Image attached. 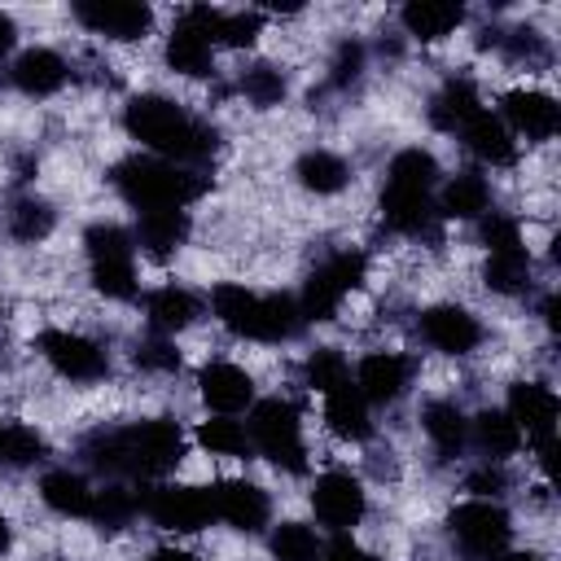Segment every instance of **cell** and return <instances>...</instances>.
I'll return each mask as SVG.
<instances>
[{
	"instance_id": "4316f807",
	"label": "cell",
	"mask_w": 561,
	"mask_h": 561,
	"mask_svg": "<svg viewBox=\"0 0 561 561\" xmlns=\"http://www.w3.org/2000/svg\"><path fill=\"white\" fill-rule=\"evenodd\" d=\"M478 110H482L478 88H473L469 79H447L443 92H438L434 105H430V118H434V127H443V131H460Z\"/></svg>"
},
{
	"instance_id": "ba28073f",
	"label": "cell",
	"mask_w": 561,
	"mask_h": 561,
	"mask_svg": "<svg viewBox=\"0 0 561 561\" xmlns=\"http://www.w3.org/2000/svg\"><path fill=\"white\" fill-rule=\"evenodd\" d=\"M447 526H451L456 543L465 548V557H473V561H495L500 552H508L513 526H508V513L491 500H469V504L451 508Z\"/></svg>"
},
{
	"instance_id": "d590c367",
	"label": "cell",
	"mask_w": 561,
	"mask_h": 561,
	"mask_svg": "<svg viewBox=\"0 0 561 561\" xmlns=\"http://www.w3.org/2000/svg\"><path fill=\"white\" fill-rule=\"evenodd\" d=\"M272 557L276 561H320V543H316V530L302 526V522H280L276 535H272Z\"/></svg>"
},
{
	"instance_id": "e575fe53",
	"label": "cell",
	"mask_w": 561,
	"mask_h": 561,
	"mask_svg": "<svg viewBox=\"0 0 561 561\" xmlns=\"http://www.w3.org/2000/svg\"><path fill=\"white\" fill-rule=\"evenodd\" d=\"M44 456V438L26 425L0 421V469H26Z\"/></svg>"
},
{
	"instance_id": "ac0fdd59",
	"label": "cell",
	"mask_w": 561,
	"mask_h": 561,
	"mask_svg": "<svg viewBox=\"0 0 561 561\" xmlns=\"http://www.w3.org/2000/svg\"><path fill=\"white\" fill-rule=\"evenodd\" d=\"M408 377H412V368H408L403 355L377 351V355H368V359L359 364L355 386H359V394H364L368 403H394V399L408 390Z\"/></svg>"
},
{
	"instance_id": "484cf974",
	"label": "cell",
	"mask_w": 561,
	"mask_h": 561,
	"mask_svg": "<svg viewBox=\"0 0 561 561\" xmlns=\"http://www.w3.org/2000/svg\"><path fill=\"white\" fill-rule=\"evenodd\" d=\"M39 495H44V504H48L53 513H61V517H88V513H92V486H88L79 473H70V469L44 473Z\"/></svg>"
},
{
	"instance_id": "9a60e30c",
	"label": "cell",
	"mask_w": 561,
	"mask_h": 561,
	"mask_svg": "<svg viewBox=\"0 0 561 561\" xmlns=\"http://www.w3.org/2000/svg\"><path fill=\"white\" fill-rule=\"evenodd\" d=\"M421 337H425L434 351H443V355H469V351L482 342V329H478V320H473L465 307L443 302V307H430V311L421 316Z\"/></svg>"
},
{
	"instance_id": "f1b7e54d",
	"label": "cell",
	"mask_w": 561,
	"mask_h": 561,
	"mask_svg": "<svg viewBox=\"0 0 561 561\" xmlns=\"http://www.w3.org/2000/svg\"><path fill=\"white\" fill-rule=\"evenodd\" d=\"M145 311H149V324H153L158 333H175V329L193 324L197 298H193L188 289H180V285H162V289H153V294L145 298Z\"/></svg>"
},
{
	"instance_id": "f546056e",
	"label": "cell",
	"mask_w": 561,
	"mask_h": 561,
	"mask_svg": "<svg viewBox=\"0 0 561 561\" xmlns=\"http://www.w3.org/2000/svg\"><path fill=\"white\" fill-rule=\"evenodd\" d=\"M294 175H298V184L311 188V193H337V188H346L351 167H346L337 153H329V149H311V153L298 158Z\"/></svg>"
},
{
	"instance_id": "5bb4252c",
	"label": "cell",
	"mask_w": 561,
	"mask_h": 561,
	"mask_svg": "<svg viewBox=\"0 0 561 561\" xmlns=\"http://www.w3.org/2000/svg\"><path fill=\"white\" fill-rule=\"evenodd\" d=\"M500 110H504L500 123H504L508 131L526 136V140H548V136L557 131V123H561L557 101H552L548 92H535V88H513V92H504Z\"/></svg>"
},
{
	"instance_id": "d6986e66",
	"label": "cell",
	"mask_w": 561,
	"mask_h": 561,
	"mask_svg": "<svg viewBox=\"0 0 561 561\" xmlns=\"http://www.w3.org/2000/svg\"><path fill=\"white\" fill-rule=\"evenodd\" d=\"M324 421H329V430L337 434V438H368L373 434V421H368V399L359 394V386H351V381H342V386H333L329 394H324Z\"/></svg>"
},
{
	"instance_id": "8992f818",
	"label": "cell",
	"mask_w": 561,
	"mask_h": 561,
	"mask_svg": "<svg viewBox=\"0 0 561 561\" xmlns=\"http://www.w3.org/2000/svg\"><path fill=\"white\" fill-rule=\"evenodd\" d=\"M88 263H92V285L105 298H131L136 294V263H131V237L118 224H92L83 232Z\"/></svg>"
},
{
	"instance_id": "cb8c5ba5",
	"label": "cell",
	"mask_w": 561,
	"mask_h": 561,
	"mask_svg": "<svg viewBox=\"0 0 561 561\" xmlns=\"http://www.w3.org/2000/svg\"><path fill=\"white\" fill-rule=\"evenodd\" d=\"M381 215L394 232H425L434 210H430V193L421 188H399V184H386L381 188Z\"/></svg>"
},
{
	"instance_id": "7a4b0ae2",
	"label": "cell",
	"mask_w": 561,
	"mask_h": 561,
	"mask_svg": "<svg viewBox=\"0 0 561 561\" xmlns=\"http://www.w3.org/2000/svg\"><path fill=\"white\" fill-rule=\"evenodd\" d=\"M123 127L171 162H202L219 149L215 127L197 123L188 110H180L167 96H131L123 110Z\"/></svg>"
},
{
	"instance_id": "681fc988",
	"label": "cell",
	"mask_w": 561,
	"mask_h": 561,
	"mask_svg": "<svg viewBox=\"0 0 561 561\" xmlns=\"http://www.w3.org/2000/svg\"><path fill=\"white\" fill-rule=\"evenodd\" d=\"M543 316H548V324L557 329V324H561V302H557V298H548V307H543Z\"/></svg>"
},
{
	"instance_id": "60d3db41",
	"label": "cell",
	"mask_w": 561,
	"mask_h": 561,
	"mask_svg": "<svg viewBox=\"0 0 561 561\" xmlns=\"http://www.w3.org/2000/svg\"><path fill=\"white\" fill-rule=\"evenodd\" d=\"M241 88H245V96H250L254 105H263V110L285 101V79H280V70H272V66H254V70H245Z\"/></svg>"
},
{
	"instance_id": "8d00e7d4",
	"label": "cell",
	"mask_w": 561,
	"mask_h": 561,
	"mask_svg": "<svg viewBox=\"0 0 561 561\" xmlns=\"http://www.w3.org/2000/svg\"><path fill=\"white\" fill-rule=\"evenodd\" d=\"M9 232H13L18 241H44V237L53 232V210H48V202H39V197L13 202V210H9Z\"/></svg>"
},
{
	"instance_id": "44dd1931",
	"label": "cell",
	"mask_w": 561,
	"mask_h": 561,
	"mask_svg": "<svg viewBox=\"0 0 561 561\" xmlns=\"http://www.w3.org/2000/svg\"><path fill=\"white\" fill-rule=\"evenodd\" d=\"M188 237V215L184 210H140L136 241L153 259H171Z\"/></svg>"
},
{
	"instance_id": "9c48e42d",
	"label": "cell",
	"mask_w": 561,
	"mask_h": 561,
	"mask_svg": "<svg viewBox=\"0 0 561 561\" xmlns=\"http://www.w3.org/2000/svg\"><path fill=\"white\" fill-rule=\"evenodd\" d=\"M508 416L517 421V430L539 447L543 469L552 473V434H557V394L539 381H517L508 390Z\"/></svg>"
},
{
	"instance_id": "277c9868",
	"label": "cell",
	"mask_w": 561,
	"mask_h": 561,
	"mask_svg": "<svg viewBox=\"0 0 561 561\" xmlns=\"http://www.w3.org/2000/svg\"><path fill=\"white\" fill-rule=\"evenodd\" d=\"M114 188L123 193V202H131L136 210H184L193 197H202L206 180L167 162V158H123L114 171H110Z\"/></svg>"
},
{
	"instance_id": "f35d334b",
	"label": "cell",
	"mask_w": 561,
	"mask_h": 561,
	"mask_svg": "<svg viewBox=\"0 0 561 561\" xmlns=\"http://www.w3.org/2000/svg\"><path fill=\"white\" fill-rule=\"evenodd\" d=\"M302 377H307V386H316L320 394H329L333 386L351 381V368H346V359H342L333 346H320V351H311V355H307Z\"/></svg>"
},
{
	"instance_id": "6da1fadb",
	"label": "cell",
	"mask_w": 561,
	"mask_h": 561,
	"mask_svg": "<svg viewBox=\"0 0 561 561\" xmlns=\"http://www.w3.org/2000/svg\"><path fill=\"white\" fill-rule=\"evenodd\" d=\"M83 456L101 473L158 478V473L175 469V460L184 456V434H180L175 421L153 416V421H136L127 430H101V434H92L83 443Z\"/></svg>"
},
{
	"instance_id": "3957f363",
	"label": "cell",
	"mask_w": 561,
	"mask_h": 561,
	"mask_svg": "<svg viewBox=\"0 0 561 561\" xmlns=\"http://www.w3.org/2000/svg\"><path fill=\"white\" fill-rule=\"evenodd\" d=\"M210 307L224 329H232L237 337H254V342H285L302 329L298 298L289 294H254L245 285H219L210 294Z\"/></svg>"
},
{
	"instance_id": "4fadbf2b",
	"label": "cell",
	"mask_w": 561,
	"mask_h": 561,
	"mask_svg": "<svg viewBox=\"0 0 561 561\" xmlns=\"http://www.w3.org/2000/svg\"><path fill=\"white\" fill-rule=\"evenodd\" d=\"M311 508H316V517L324 522V526H333L337 535H346L359 517H364V508H368V500H364V486L351 478V473H324V478H316V491H311Z\"/></svg>"
},
{
	"instance_id": "ee69618b",
	"label": "cell",
	"mask_w": 561,
	"mask_h": 561,
	"mask_svg": "<svg viewBox=\"0 0 561 561\" xmlns=\"http://www.w3.org/2000/svg\"><path fill=\"white\" fill-rule=\"evenodd\" d=\"M320 561H377V557H373V552H364L351 535H333V543L324 548V557H320Z\"/></svg>"
},
{
	"instance_id": "d6a6232c",
	"label": "cell",
	"mask_w": 561,
	"mask_h": 561,
	"mask_svg": "<svg viewBox=\"0 0 561 561\" xmlns=\"http://www.w3.org/2000/svg\"><path fill=\"white\" fill-rule=\"evenodd\" d=\"M140 508H145V500L131 495L127 486H105V491H92V513H88V517H92L101 530H123Z\"/></svg>"
},
{
	"instance_id": "7c38bea8",
	"label": "cell",
	"mask_w": 561,
	"mask_h": 561,
	"mask_svg": "<svg viewBox=\"0 0 561 561\" xmlns=\"http://www.w3.org/2000/svg\"><path fill=\"white\" fill-rule=\"evenodd\" d=\"M39 355L70 381H96L105 377V351L79 333H66V329H44L39 333Z\"/></svg>"
},
{
	"instance_id": "b9f144b4",
	"label": "cell",
	"mask_w": 561,
	"mask_h": 561,
	"mask_svg": "<svg viewBox=\"0 0 561 561\" xmlns=\"http://www.w3.org/2000/svg\"><path fill=\"white\" fill-rule=\"evenodd\" d=\"M482 241H486L491 254H517V250H522L517 219H508V215H486V219H482Z\"/></svg>"
},
{
	"instance_id": "c3c4849f",
	"label": "cell",
	"mask_w": 561,
	"mask_h": 561,
	"mask_svg": "<svg viewBox=\"0 0 561 561\" xmlns=\"http://www.w3.org/2000/svg\"><path fill=\"white\" fill-rule=\"evenodd\" d=\"M149 561H197L193 552H175V548H162V552H153Z\"/></svg>"
},
{
	"instance_id": "4dcf8cb0",
	"label": "cell",
	"mask_w": 561,
	"mask_h": 561,
	"mask_svg": "<svg viewBox=\"0 0 561 561\" xmlns=\"http://www.w3.org/2000/svg\"><path fill=\"white\" fill-rule=\"evenodd\" d=\"M486 206H491V188L478 171H460L443 188V215H451V219H478V215H486Z\"/></svg>"
},
{
	"instance_id": "7402d4cb",
	"label": "cell",
	"mask_w": 561,
	"mask_h": 561,
	"mask_svg": "<svg viewBox=\"0 0 561 561\" xmlns=\"http://www.w3.org/2000/svg\"><path fill=\"white\" fill-rule=\"evenodd\" d=\"M465 22V4L456 0H412L403 4V26L416 39H443Z\"/></svg>"
},
{
	"instance_id": "74e56055",
	"label": "cell",
	"mask_w": 561,
	"mask_h": 561,
	"mask_svg": "<svg viewBox=\"0 0 561 561\" xmlns=\"http://www.w3.org/2000/svg\"><path fill=\"white\" fill-rule=\"evenodd\" d=\"M197 438H202V447H206L210 456H245V451H250V434H245V425H237V421H228V416L202 421Z\"/></svg>"
},
{
	"instance_id": "603a6c76",
	"label": "cell",
	"mask_w": 561,
	"mask_h": 561,
	"mask_svg": "<svg viewBox=\"0 0 561 561\" xmlns=\"http://www.w3.org/2000/svg\"><path fill=\"white\" fill-rule=\"evenodd\" d=\"M460 136H465L469 153H478L482 162H495V167L513 162V136H508V127H504L491 110H478V114L460 127Z\"/></svg>"
},
{
	"instance_id": "f6af8a7d",
	"label": "cell",
	"mask_w": 561,
	"mask_h": 561,
	"mask_svg": "<svg viewBox=\"0 0 561 561\" xmlns=\"http://www.w3.org/2000/svg\"><path fill=\"white\" fill-rule=\"evenodd\" d=\"M359 61H364L359 44H342V53H337V83L355 79V75H359Z\"/></svg>"
},
{
	"instance_id": "8fae6325",
	"label": "cell",
	"mask_w": 561,
	"mask_h": 561,
	"mask_svg": "<svg viewBox=\"0 0 561 561\" xmlns=\"http://www.w3.org/2000/svg\"><path fill=\"white\" fill-rule=\"evenodd\" d=\"M75 18L110 39H145L153 26V9L145 0H75Z\"/></svg>"
},
{
	"instance_id": "7bdbcfd3",
	"label": "cell",
	"mask_w": 561,
	"mask_h": 561,
	"mask_svg": "<svg viewBox=\"0 0 561 561\" xmlns=\"http://www.w3.org/2000/svg\"><path fill=\"white\" fill-rule=\"evenodd\" d=\"M136 364H140V368H158V373H175V368H180V351H175L171 342L153 337V342H145V346L136 351Z\"/></svg>"
},
{
	"instance_id": "836d02e7",
	"label": "cell",
	"mask_w": 561,
	"mask_h": 561,
	"mask_svg": "<svg viewBox=\"0 0 561 561\" xmlns=\"http://www.w3.org/2000/svg\"><path fill=\"white\" fill-rule=\"evenodd\" d=\"M434 180H438V162H434V153H425V149H403V153H394V158H390L386 184L430 193V188H434Z\"/></svg>"
},
{
	"instance_id": "52a82bcc",
	"label": "cell",
	"mask_w": 561,
	"mask_h": 561,
	"mask_svg": "<svg viewBox=\"0 0 561 561\" xmlns=\"http://www.w3.org/2000/svg\"><path fill=\"white\" fill-rule=\"evenodd\" d=\"M364 254L355 250H342V254H329L302 285V298H298V311L302 320H333V311L342 307V298L351 289L364 285Z\"/></svg>"
},
{
	"instance_id": "bcb514c9",
	"label": "cell",
	"mask_w": 561,
	"mask_h": 561,
	"mask_svg": "<svg viewBox=\"0 0 561 561\" xmlns=\"http://www.w3.org/2000/svg\"><path fill=\"white\" fill-rule=\"evenodd\" d=\"M500 486H504L500 469H482V473H473V478H469V491H478V495H495Z\"/></svg>"
},
{
	"instance_id": "2e32d148",
	"label": "cell",
	"mask_w": 561,
	"mask_h": 561,
	"mask_svg": "<svg viewBox=\"0 0 561 561\" xmlns=\"http://www.w3.org/2000/svg\"><path fill=\"white\" fill-rule=\"evenodd\" d=\"M197 386H202L206 408L219 412V416H232V412H241V408L254 403V381H250V373L237 368V364H228V359L206 364L202 377H197Z\"/></svg>"
},
{
	"instance_id": "1f68e13d",
	"label": "cell",
	"mask_w": 561,
	"mask_h": 561,
	"mask_svg": "<svg viewBox=\"0 0 561 561\" xmlns=\"http://www.w3.org/2000/svg\"><path fill=\"white\" fill-rule=\"evenodd\" d=\"M473 438H478V447H482L486 456H513V451L522 447L517 421H513L508 412H500V408H486V412L473 416Z\"/></svg>"
},
{
	"instance_id": "d4e9b609",
	"label": "cell",
	"mask_w": 561,
	"mask_h": 561,
	"mask_svg": "<svg viewBox=\"0 0 561 561\" xmlns=\"http://www.w3.org/2000/svg\"><path fill=\"white\" fill-rule=\"evenodd\" d=\"M167 66L188 75V79H206L210 75V39L202 31H193L184 18L175 22V31L167 39Z\"/></svg>"
},
{
	"instance_id": "ffe728a7",
	"label": "cell",
	"mask_w": 561,
	"mask_h": 561,
	"mask_svg": "<svg viewBox=\"0 0 561 561\" xmlns=\"http://www.w3.org/2000/svg\"><path fill=\"white\" fill-rule=\"evenodd\" d=\"M9 75L26 96H53L66 83V61L53 48H26Z\"/></svg>"
},
{
	"instance_id": "83f0119b",
	"label": "cell",
	"mask_w": 561,
	"mask_h": 561,
	"mask_svg": "<svg viewBox=\"0 0 561 561\" xmlns=\"http://www.w3.org/2000/svg\"><path fill=\"white\" fill-rule=\"evenodd\" d=\"M425 434H430V443L443 451V456H460V447L469 443V421H465V412L456 408V403H447V399H434V403H425Z\"/></svg>"
},
{
	"instance_id": "ab89813d",
	"label": "cell",
	"mask_w": 561,
	"mask_h": 561,
	"mask_svg": "<svg viewBox=\"0 0 561 561\" xmlns=\"http://www.w3.org/2000/svg\"><path fill=\"white\" fill-rule=\"evenodd\" d=\"M526 272H530L526 250H517V254H491L486 259V285L495 294H522L526 289Z\"/></svg>"
},
{
	"instance_id": "30bf717a",
	"label": "cell",
	"mask_w": 561,
	"mask_h": 561,
	"mask_svg": "<svg viewBox=\"0 0 561 561\" xmlns=\"http://www.w3.org/2000/svg\"><path fill=\"white\" fill-rule=\"evenodd\" d=\"M145 513L153 517V526L175 530V535H193V530L210 526V517H215L210 491H202V486H158L145 495Z\"/></svg>"
},
{
	"instance_id": "5b68a950",
	"label": "cell",
	"mask_w": 561,
	"mask_h": 561,
	"mask_svg": "<svg viewBox=\"0 0 561 561\" xmlns=\"http://www.w3.org/2000/svg\"><path fill=\"white\" fill-rule=\"evenodd\" d=\"M245 434H250V443H254L276 469H289V473H302V469H307V447H302V425H298L294 403H285V399H263V403H254Z\"/></svg>"
},
{
	"instance_id": "7dc6e473",
	"label": "cell",
	"mask_w": 561,
	"mask_h": 561,
	"mask_svg": "<svg viewBox=\"0 0 561 561\" xmlns=\"http://www.w3.org/2000/svg\"><path fill=\"white\" fill-rule=\"evenodd\" d=\"M18 44V26H13V18L9 13H0V61L9 57V48Z\"/></svg>"
},
{
	"instance_id": "816d5d0a",
	"label": "cell",
	"mask_w": 561,
	"mask_h": 561,
	"mask_svg": "<svg viewBox=\"0 0 561 561\" xmlns=\"http://www.w3.org/2000/svg\"><path fill=\"white\" fill-rule=\"evenodd\" d=\"M4 548H9V522L0 517V552H4Z\"/></svg>"
},
{
	"instance_id": "f907efd6",
	"label": "cell",
	"mask_w": 561,
	"mask_h": 561,
	"mask_svg": "<svg viewBox=\"0 0 561 561\" xmlns=\"http://www.w3.org/2000/svg\"><path fill=\"white\" fill-rule=\"evenodd\" d=\"M495 561H539V557L535 552H500Z\"/></svg>"
},
{
	"instance_id": "e0dca14e",
	"label": "cell",
	"mask_w": 561,
	"mask_h": 561,
	"mask_svg": "<svg viewBox=\"0 0 561 561\" xmlns=\"http://www.w3.org/2000/svg\"><path fill=\"white\" fill-rule=\"evenodd\" d=\"M210 508H215L219 522H228V526H237L245 535L267 522V495L245 478H228V482L210 486Z\"/></svg>"
}]
</instances>
